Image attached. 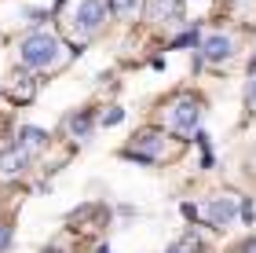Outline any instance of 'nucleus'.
Returning <instances> with one entry per match:
<instances>
[{"mask_svg": "<svg viewBox=\"0 0 256 253\" xmlns=\"http://www.w3.org/2000/svg\"><path fill=\"white\" fill-rule=\"evenodd\" d=\"M70 59H74L70 44L48 26L33 30V33H26V37L18 41V63L26 66V70H33V74H59Z\"/></svg>", "mask_w": 256, "mask_h": 253, "instance_id": "1", "label": "nucleus"}, {"mask_svg": "<svg viewBox=\"0 0 256 253\" xmlns=\"http://www.w3.org/2000/svg\"><path fill=\"white\" fill-rule=\"evenodd\" d=\"M110 8L106 0H66L62 4V30L74 44H88L106 30Z\"/></svg>", "mask_w": 256, "mask_h": 253, "instance_id": "2", "label": "nucleus"}, {"mask_svg": "<svg viewBox=\"0 0 256 253\" xmlns=\"http://www.w3.org/2000/svg\"><path fill=\"white\" fill-rule=\"evenodd\" d=\"M198 121H202V103L194 96H176L165 107V125L172 132H180V136H190L198 129Z\"/></svg>", "mask_w": 256, "mask_h": 253, "instance_id": "3", "label": "nucleus"}, {"mask_svg": "<svg viewBox=\"0 0 256 253\" xmlns=\"http://www.w3.org/2000/svg\"><path fill=\"white\" fill-rule=\"evenodd\" d=\"M128 158H136V162H165L172 154L168 151V136L161 129H143L139 136H132V143H128Z\"/></svg>", "mask_w": 256, "mask_h": 253, "instance_id": "4", "label": "nucleus"}, {"mask_svg": "<svg viewBox=\"0 0 256 253\" xmlns=\"http://www.w3.org/2000/svg\"><path fill=\"white\" fill-rule=\"evenodd\" d=\"M234 52H238L234 33L216 30V33H208V37L202 41V59H205V63H212V66H224V63H230V59H234Z\"/></svg>", "mask_w": 256, "mask_h": 253, "instance_id": "5", "label": "nucleus"}, {"mask_svg": "<svg viewBox=\"0 0 256 253\" xmlns=\"http://www.w3.org/2000/svg\"><path fill=\"white\" fill-rule=\"evenodd\" d=\"M238 216V198L234 194H216V198L205 202V220L212 227H230Z\"/></svg>", "mask_w": 256, "mask_h": 253, "instance_id": "6", "label": "nucleus"}, {"mask_svg": "<svg viewBox=\"0 0 256 253\" xmlns=\"http://www.w3.org/2000/svg\"><path fill=\"white\" fill-rule=\"evenodd\" d=\"M143 11L154 26H180L183 22V0H146Z\"/></svg>", "mask_w": 256, "mask_h": 253, "instance_id": "7", "label": "nucleus"}, {"mask_svg": "<svg viewBox=\"0 0 256 253\" xmlns=\"http://www.w3.org/2000/svg\"><path fill=\"white\" fill-rule=\"evenodd\" d=\"M26 169H30V154L22 151L18 143H8L4 151H0V180H15Z\"/></svg>", "mask_w": 256, "mask_h": 253, "instance_id": "8", "label": "nucleus"}, {"mask_svg": "<svg viewBox=\"0 0 256 253\" xmlns=\"http://www.w3.org/2000/svg\"><path fill=\"white\" fill-rule=\"evenodd\" d=\"M62 129H66L70 140H77V143H88V140H92V118H88L84 110L70 114V118L62 121Z\"/></svg>", "mask_w": 256, "mask_h": 253, "instance_id": "9", "label": "nucleus"}, {"mask_svg": "<svg viewBox=\"0 0 256 253\" xmlns=\"http://www.w3.org/2000/svg\"><path fill=\"white\" fill-rule=\"evenodd\" d=\"M8 96L15 99V103H30L33 96H37V81H33L30 74H11V81H8Z\"/></svg>", "mask_w": 256, "mask_h": 253, "instance_id": "10", "label": "nucleus"}, {"mask_svg": "<svg viewBox=\"0 0 256 253\" xmlns=\"http://www.w3.org/2000/svg\"><path fill=\"white\" fill-rule=\"evenodd\" d=\"M15 143L33 158V154H40L44 147H48V132H40V129H33V125H26V129H18V140H15Z\"/></svg>", "mask_w": 256, "mask_h": 253, "instance_id": "11", "label": "nucleus"}, {"mask_svg": "<svg viewBox=\"0 0 256 253\" xmlns=\"http://www.w3.org/2000/svg\"><path fill=\"white\" fill-rule=\"evenodd\" d=\"M106 8H110L121 22H136L139 15H143V0H106Z\"/></svg>", "mask_w": 256, "mask_h": 253, "instance_id": "12", "label": "nucleus"}, {"mask_svg": "<svg viewBox=\"0 0 256 253\" xmlns=\"http://www.w3.org/2000/svg\"><path fill=\"white\" fill-rule=\"evenodd\" d=\"M8 246H11V227L0 220V253H8Z\"/></svg>", "mask_w": 256, "mask_h": 253, "instance_id": "13", "label": "nucleus"}, {"mask_svg": "<svg viewBox=\"0 0 256 253\" xmlns=\"http://www.w3.org/2000/svg\"><path fill=\"white\" fill-rule=\"evenodd\" d=\"M121 118H124V110L121 107H110V114H102V125H118Z\"/></svg>", "mask_w": 256, "mask_h": 253, "instance_id": "14", "label": "nucleus"}, {"mask_svg": "<svg viewBox=\"0 0 256 253\" xmlns=\"http://www.w3.org/2000/svg\"><path fill=\"white\" fill-rule=\"evenodd\" d=\"M246 99H249V107H256V74L249 77V88H246Z\"/></svg>", "mask_w": 256, "mask_h": 253, "instance_id": "15", "label": "nucleus"}, {"mask_svg": "<svg viewBox=\"0 0 256 253\" xmlns=\"http://www.w3.org/2000/svg\"><path fill=\"white\" fill-rule=\"evenodd\" d=\"M238 253H256V238H249V242H246V246H242Z\"/></svg>", "mask_w": 256, "mask_h": 253, "instance_id": "16", "label": "nucleus"}]
</instances>
